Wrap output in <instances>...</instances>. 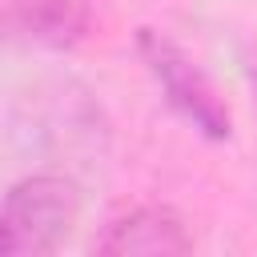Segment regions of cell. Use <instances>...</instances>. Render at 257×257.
Masks as SVG:
<instances>
[{"instance_id":"cell-1","label":"cell","mask_w":257,"mask_h":257,"mask_svg":"<svg viewBox=\"0 0 257 257\" xmlns=\"http://www.w3.org/2000/svg\"><path fill=\"white\" fill-rule=\"evenodd\" d=\"M80 217V189L60 173H32L0 201V257L56 253Z\"/></svg>"},{"instance_id":"cell-2","label":"cell","mask_w":257,"mask_h":257,"mask_svg":"<svg viewBox=\"0 0 257 257\" xmlns=\"http://www.w3.org/2000/svg\"><path fill=\"white\" fill-rule=\"evenodd\" d=\"M137 48H141L145 68H149L153 80L161 84L165 100L173 104V112H181L201 137H209V141H229L233 116H229L225 100L217 96V88L209 84V76L197 68V60H193L181 44H173L169 36H161L157 28H141Z\"/></svg>"},{"instance_id":"cell-3","label":"cell","mask_w":257,"mask_h":257,"mask_svg":"<svg viewBox=\"0 0 257 257\" xmlns=\"http://www.w3.org/2000/svg\"><path fill=\"white\" fill-rule=\"evenodd\" d=\"M96 253H189L193 237L185 221L165 205H141L116 221L104 225V233L92 241Z\"/></svg>"},{"instance_id":"cell-4","label":"cell","mask_w":257,"mask_h":257,"mask_svg":"<svg viewBox=\"0 0 257 257\" xmlns=\"http://www.w3.org/2000/svg\"><path fill=\"white\" fill-rule=\"evenodd\" d=\"M92 24V0H12L8 28L32 44L72 48Z\"/></svg>"}]
</instances>
